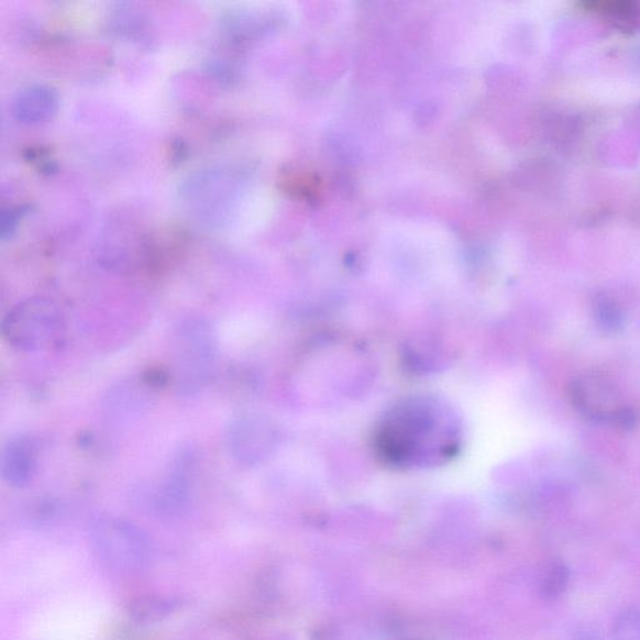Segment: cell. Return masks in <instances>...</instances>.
Masks as SVG:
<instances>
[{"instance_id":"15","label":"cell","mask_w":640,"mask_h":640,"mask_svg":"<svg viewBox=\"0 0 640 640\" xmlns=\"http://www.w3.org/2000/svg\"><path fill=\"white\" fill-rule=\"evenodd\" d=\"M572 640H603V638L598 633L593 632V630H582Z\"/></svg>"},{"instance_id":"1","label":"cell","mask_w":640,"mask_h":640,"mask_svg":"<svg viewBox=\"0 0 640 640\" xmlns=\"http://www.w3.org/2000/svg\"><path fill=\"white\" fill-rule=\"evenodd\" d=\"M373 439L384 463L398 470H426L450 462L460 451L463 433L446 401L413 396L384 411Z\"/></svg>"},{"instance_id":"9","label":"cell","mask_w":640,"mask_h":640,"mask_svg":"<svg viewBox=\"0 0 640 640\" xmlns=\"http://www.w3.org/2000/svg\"><path fill=\"white\" fill-rule=\"evenodd\" d=\"M12 115L24 125L47 123L58 111L56 91L44 86H30L14 96L11 104Z\"/></svg>"},{"instance_id":"7","label":"cell","mask_w":640,"mask_h":640,"mask_svg":"<svg viewBox=\"0 0 640 640\" xmlns=\"http://www.w3.org/2000/svg\"><path fill=\"white\" fill-rule=\"evenodd\" d=\"M227 446L232 459L242 465L258 463L268 450L271 433L257 417L243 416L233 420L227 431Z\"/></svg>"},{"instance_id":"16","label":"cell","mask_w":640,"mask_h":640,"mask_svg":"<svg viewBox=\"0 0 640 640\" xmlns=\"http://www.w3.org/2000/svg\"><path fill=\"white\" fill-rule=\"evenodd\" d=\"M262 640H285V639H274V638L269 639V638H267V639H262Z\"/></svg>"},{"instance_id":"2","label":"cell","mask_w":640,"mask_h":640,"mask_svg":"<svg viewBox=\"0 0 640 640\" xmlns=\"http://www.w3.org/2000/svg\"><path fill=\"white\" fill-rule=\"evenodd\" d=\"M218 340L212 324L200 317L180 320L170 338L173 387L180 397H195L213 378Z\"/></svg>"},{"instance_id":"5","label":"cell","mask_w":640,"mask_h":640,"mask_svg":"<svg viewBox=\"0 0 640 640\" xmlns=\"http://www.w3.org/2000/svg\"><path fill=\"white\" fill-rule=\"evenodd\" d=\"M197 452L183 445L173 455L162 477L141 493L146 507L159 517H177L188 509L194 498Z\"/></svg>"},{"instance_id":"10","label":"cell","mask_w":640,"mask_h":640,"mask_svg":"<svg viewBox=\"0 0 640 640\" xmlns=\"http://www.w3.org/2000/svg\"><path fill=\"white\" fill-rule=\"evenodd\" d=\"M178 608V602L163 596H143L128 606V615L139 625H151L168 618Z\"/></svg>"},{"instance_id":"4","label":"cell","mask_w":640,"mask_h":640,"mask_svg":"<svg viewBox=\"0 0 640 640\" xmlns=\"http://www.w3.org/2000/svg\"><path fill=\"white\" fill-rule=\"evenodd\" d=\"M64 327L56 301L34 297L14 306L3 319L4 341L18 352L36 353L58 341Z\"/></svg>"},{"instance_id":"11","label":"cell","mask_w":640,"mask_h":640,"mask_svg":"<svg viewBox=\"0 0 640 640\" xmlns=\"http://www.w3.org/2000/svg\"><path fill=\"white\" fill-rule=\"evenodd\" d=\"M310 640H364V632L354 621L329 620L310 632Z\"/></svg>"},{"instance_id":"12","label":"cell","mask_w":640,"mask_h":640,"mask_svg":"<svg viewBox=\"0 0 640 640\" xmlns=\"http://www.w3.org/2000/svg\"><path fill=\"white\" fill-rule=\"evenodd\" d=\"M570 581L571 572L569 566L562 562H554L543 573L541 584H539V592L548 600L560 598L569 588Z\"/></svg>"},{"instance_id":"3","label":"cell","mask_w":640,"mask_h":640,"mask_svg":"<svg viewBox=\"0 0 640 640\" xmlns=\"http://www.w3.org/2000/svg\"><path fill=\"white\" fill-rule=\"evenodd\" d=\"M90 543L99 561L109 570L139 573L151 561V543L140 527L130 520L104 516L90 527Z\"/></svg>"},{"instance_id":"8","label":"cell","mask_w":640,"mask_h":640,"mask_svg":"<svg viewBox=\"0 0 640 640\" xmlns=\"http://www.w3.org/2000/svg\"><path fill=\"white\" fill-rule=\"evenodd\" d=\"M38 468V446L33 438L20 435L7 443L2 455V475L9 486H29Z\"/></svg>"},{"instance_id":"13","label":"cell","mask_w":640,"mask_h":640,"mask_svg":"<svg viewBox=\"0 0 640 640\" xmlns=\"http://www.w3.org/2000/svg\"><path fill=\"white\" fill-rule=\"evenodd\" d=\"M593 315L603 332L615 333L624 325V312L610 299L599 298L594 305Z\"/></svg>"},{"instance_id":"6","label":"cell","mask_w":640,"mask_h":640,"mask_svg":"<svg viewBox=\"0 0 640 640\" xmlns=\"http://www.w3.org/2000/svg\"><path fill=\"white\" fill-rule=\"evenodd\" d=\"M572 405L594 423L630 429L637 424L636 411L624 404L610 379L588 373L575 378L570 386Z\"/></svg>"},{"instance_id":"14","label":"cell","mask_w":640,"mask_h":640,"mask_svg":"<svg viewBox=\"0 0 640 640\" xmlns=\"http://www.w3.org/2000/svg\"><path fill=\"white\" fill-rule=\"evenodd\" d=\"M617 640H640V609L620 613L615 624Z\"/></svg>"}]
</instances>
